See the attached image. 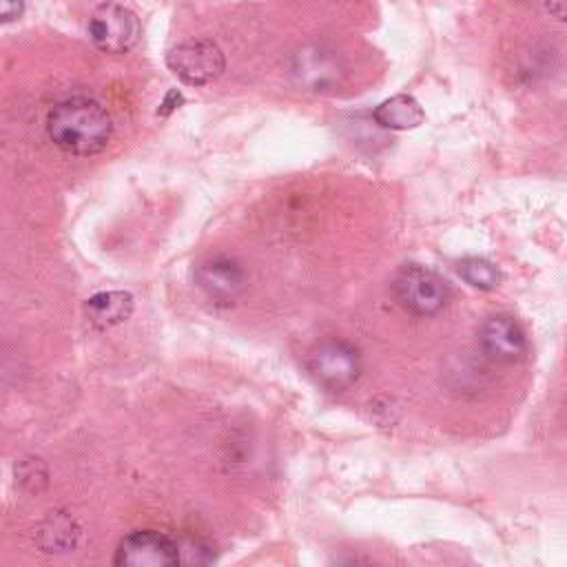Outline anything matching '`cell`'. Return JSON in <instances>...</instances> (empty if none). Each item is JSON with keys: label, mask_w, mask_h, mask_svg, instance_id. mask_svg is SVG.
<instances>
[{"label": "cell", "mask_w": 567, "mask_h": 567, "mask_svg": "<svg viewBox=\"0 0 567 567\" xmlns=\"http://www.w3.org/2000/svg\"><path fill=\"white\" fill-rule=\"evenodd\" d=\"M392 288L399 303L416 317L436 315L439 310H443L447 301L445 281L434 270H427L416 264L403 266L394 277Z\"/></svg>", "instance_id": "obj_3"}, {"label": "cell", "mask_w": 567, "mask_h": 567, "mask_svg": "<svg viewBox=\"0 0 567 567\" xmlns=\"http://www.w3.org/2000/svg\"><path fill=\"white\" fill-rule=\"evenodd\" d=\"M182 102H184V97H182V93H179L177 89L168 91L166 97H164V102H162V106H159V111H157V115H168V113L175 111Z\"/></svg>", "instance_id": "obj_17"}, {"label": "cell", "mask_w": 567, "mask_h": 567, "mask_svg": "<svg viewBox=\"0 0 567 567\" xmlns=\"http://www.w3.org/2000/svg\"><path fill=\"white\" fill-rule=\"evenodd\" d=\"M16 476L20 483H33V481H44L47 483V470L40 458H22L20 465L16 467Z\"/></svg>", "instance_id": "obj_14"}, {"label": "cell", "mask_w": 567, "mask_h": 567, "mask_svg": "<svg viewBox=\"0 0 567 567\" xmlns=\"http://www.w3.org/2000/svg\"><path fill=\"white\" fill-rule=\"evenodd\" d=\"M372 117L383 128L408 131V128H416L425 120V113H423L421 104L412 95L399 93V95H392V97L383 100L374 109Z\"/></svg>", "instance_id": "obj_11"}, {"label": "cell", "mask_w": 567, "mask_h": 567, "mask_svg": "<svg viewBox=\"0 0 567 567\" xmlns=\"http://www.w3.org/2000/svg\"><path fill=\"white\" fill-rule=\"evenodd\" d=\"M166 64L184 84L206 86L224 73L226 60L217 42L197 38L173 47L166 55Z\"/></svg>", "instance_id": "obj_2"}, {"label": "cell", "mask_w": 567, "mask_h": 567, "mask_svg": "<svg viewBox=\"0 0 567 567\" xmlns=\"http://www.w3.org/2000/svg\"><path fill=\"white\" fill-rule=\"evenodd\" d=\"M84 312L93 326L113 328L131 317L133 297H131V292H124V290L95 292L93 297L86 299Z\"/></svg>", "instance_id": "obj_10"}, {"label": "cell", "mask_w": 567, "mask_h": 567, "mask_svg": "<svg viewBox=\"0 0 567 567\" xmlns=\"http://www.w3.org/2000/svg\"><path fill=\"white\" fill-rule=\"evenodd\" d=\"M113 133L109 111L93 97H66L47 117L49 140L64 153L89 157L106 148Z\"/></svg>", "instance_id": "obj_1"}, {"label": "cell", "mask_w": 567, "mask_h": 567, "mask_svg": "<svg viewBox=\"0 0 567 567\" xmlns=\"http://www.w3.org/2000/svg\"><path fill=\"white\" fill-rule=\"evenodd\" d=\"M86 31L95 49L104 53H126L140 38V20L128 7L104 2L91 13Z\"/></svg>", "instance_id": "obj_5"}, {"label": "cell", "mask_w": 567, "mask_h": 567, "mask_svg": "<svg viewBox=\"0 0 567 567\" xmlns=\"http://www.w3.org/2000/svg\"><path fill=\"white\" fill-rule=\"evenodd\" d=\"M308 370L323 388L341 392L359 379L361 359L352 343L341 339H326L310 352Z\"/></svg>", "instance_id": "obj_4"}, {"label": "cell", "mask_w": 567, "mask_h": 567, "mask_svg": "<svg viewBox=\"0 0 567 567\" xmlns=\"http://www.w3.org/2000/svg\"><path fill=\"white\" fill-rule=\"evenodd\" d=\"M179 556L186 563H210L213 560L210 549L206 545L193 543V540H188L186 545H179Z\"/></svg>", "instance_id": "obj_15"}, {"label": "cell", "mask_w": 567, "mask_h": 567, "mask_svg": "<svg viewBox=\"0 0 567 567\" xmlns=\"http://www.w3.org/2000/svg\"><path fill=\"white\" fill-rule=\"evenodd\" d=\"M78 538H80V525L75 516L62 509L49 512V516L35 529L38 547L49 554L71 551L78 545Z\"/></svg>", "instance_id": "obj_9"}, {"label": "cell", "mask_w": 567, "mask_h": 567, "mask_svg": "<svg viewBox=\"0 0 567 567\" xmlns=\"http://www.w3.org/2000/svg\"><path fill=\"white\" fill-rule=\"evenodd\" d=\"M295 73L301 84L312 86L315 91H321L337 82V64L319 53H303L299 55V62L295 66Z\"/></svg>", "instance_id": "obj_12"}, {"label": "cell", "mask_w": 567, "mask_h": 567, "mask_svg": "<svg viewBox=\"0 0 567 567\" xmlns=\"http://www.w3.org/2000/svg\"><path fill=\"white\" fill-rule=\"evenodd\" d=\"M197 286L217 301H230L239 297L248 284L246 270L230 257H210L195 268Z\"/></svg>", "instance_id": "obj_7"}, {"label": "cell", "mask_w": 567, "mask_h": 567, "mask_svg": "<svg viewBox=\"0 0 567 567\" xmlns=\"http://www.w3.org/2000/svg\"><path fill=\"white\" fill-rule=\"evenodd\" d=\"M115 565L124 567H171L182 563L179 545L155 529H140L124 536L113 556Z\"/></svg>", "instance_id": "obj_6"}, {"label": "cell", "mask_w": 567, "mask_h": 567, "mask_svg": "<svg viewBox=\"0 0 567 567\" xmlns=\"http://www.w3.org/2000/svg\"><path fill=\"white\" fill-rule=\"evenodd\" d=\"M458 275L478 290H492L501 281L498 268L483 257H465L458 261Z\"/></svg>", "instance_id": "obj_13"}, {"label": "cell", "mask_w": 567, "mask_h": 567, "mask_svg": "<svg viewBox=\"0 0 567 567\" xmlns=\"http://www.w3.org/2000/svg\"><path fill=\"white\" fill-rule=\"evenodd\" d=\"M478 341L483 352L494 361H516L525 352V332L520 323L509 315L489 317L478 332Z\"/></svg>", "instance_id": "obj_8"}, {"label": "cell", "mask_w": 567, "mask_h": 567, "mask_svg": "<svg viewBox=\"0 0 567 567\" xmlns=\"http://www.w3.org/2000/svg\"><path fill=\"white\" fill-rule=\"evenodd\" d=\"M547 9L560 18V20H567V0H547Z\"/></svg>", "instance_id": "obj_18"}, {"label": "cell", "mask_w": 567, "mask_h": 567, "mask_svg": "<svg viewBox=\"0 0 567 567\" xmlns=\"http://www.w3.org/2000/svg\"><path fill=\"white\" fill-rule=\"evenodd\" d=\"M24 11V0H0V18L2 22H11L20 18Z\"/></svg>", "instance_id": "obj_16"}]
</instances>
